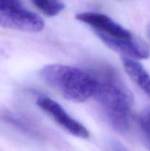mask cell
I'll use <instances>...</instances> for the list:
<instances>
[{"instance_id": "obj_1", "label": "cell", "mask_w": 150, "mask_h": 151, "mask_svg": "<svg viewBox=\"0 0 150 151\" xmlns=\"http://www.w3.org/2000/svg\"><path fill=\"white\" fill-rule=\"evenodd\" d=\"M89 73L96 82L95 97L110 126L119 132L129 128L133 97L117 72L110 66L100 65Z\"/></svg>"}, {"instance_id": "obj_2", "label": "cell", "mask_w": 150, "mask_h": 151, "mask_svg": "<svg viewBox=\"0 0 150 151\" xmlns=\"http://www.w3.org/2000/svg\"><path fill=\"white\" fill-rule=\"evenodd\" d=\"M41 76L64 98L82 103L94 95L96 82L85 71L63 64H49L41 70Z\"/></svg>"}, {"instance_id": "obj_3", "label": "cell", "mask_w": 150, "mask_h": 151, "mask_svg": "<svg viewBox=\"0 0 150 151\" xmlns=\"http://www.w3.org/2000/svg\"><path fill=\"white\" fill-rule=\"evenodd\" d=\"M0 27L29 32H38L44 27L38 15L27 10L21 0H0Z\"/></svg>"}, {"instance_id": "obj_4", "label": "cell", "mask_w": 150, "mask_h": 151, "mask_svg": "<svg viewBox=\"0 0 150 151\" xmlns=\"http://www.w3.org/2000/svg\"><path fill=\"white\" fill-rule=\"evenodd\" d=\"M36 103L43 111L51 116L59 125L71 134L80 139H88L89 137L88 130L80 122L72 118L60 104L52 99L47 97H40Z\"/></svg>"}, {"instance_id": "obj_5", "label": "cell", "mask_w": 150, "mask_h": 151, "mask_svg": "<svg viewBox=\"0 0 150 151\" xmlns=\"http://www.w3.org/2000/svg\"><path fill=\"white\" fill-rule=\"evenodd\" d=\"M76 19L92 27L96 32L121 39H131L133 38L132 34L128 29L104 14L85 12L76 14Z\"/></svg>"}, {"instance_id": "obj_6", "label": "cell", "mask_w": 150, "mask_h": 151, "mask_svg": "<svg viewBox=\"0 0 150 151\" xmlns=\"http://www.w3.org/2000/svg\"><path fill=\"white\" fill-rule=\"evenodd\" d=\"M99 38L114 51L123 54L124 57L132 59H147L149 58V51L141 42L135 38L131 39H121L101 32H96Z\"/></svg>"}, {"instance_id": "obj_7", "label": "cell", "mask_w": 150, "mask_h": 151, "mask_svg": "<svg viewBox=\"0 0 150 151\" xmlns=\"http://www.w3.org/2000/svg\"><path fill=\"white\" fill-rule=\"evenodd\" d=\"M121 61L125 72L131 79L150 97V75L144 66L132 58L123 56Z\"/></svg>"}, {"instance_id": "obj_8", "label": "cell", "mask_w": 150, "mask_h": 151, "mask_svg": "<svg viewBox=\"0 0 150 151\" xmlns=\"http://www.w3.org/2000/svg\"><path fill=\"white\" fill-rule=\"evenodd\" d=\"M33 4L44 15L55 16L64 9L65 5L60 0H32Z\"/></svg>"}, {"instance_id": "obj_9", "label": "cell", "mask_w": 150, "mask_h": 151, "mask_svg": "<svg viewBox=\"0 0 150 151\" xmlns=\"http://www.w3.org/2000/svg\"><path fill=\"white\" fill-rule=\"evenodd\" d=\"M141 126L148 140L149 146L150 148V107L146 109L142 112L140 117Z\"/></svg>"}, {"instance_id": "obj_10", "label": "cell", "mask_w": 150, "mask_h": 151, "mask_svg": "<svg viewBox=\"0 0 150 151\" xmlns=\"http://www.w3.org/2000/svg\"><path fill=\"white\" fill-rule=\"evenodd\" d=\"M108 148L110 151H129L120 142L111 139L108 143Z\"/></svg>"}, {"instance_id": "obj_11", "label": "cell", "mask_w": 150, "mask_h": 151, "mask_svg": "<svg viewBox=\"0 0 150 151\" xmlns=\"http://www.w3.org/2000/svg\"><path fill=\"white\" fill-rule=\"evenodd\" d=\"M148 34H149V38H150V26L149 27V28H148Z\"/></svg>"}]
</instances>
